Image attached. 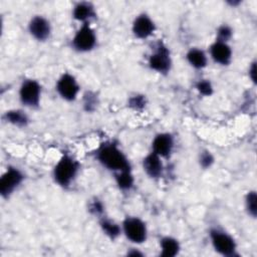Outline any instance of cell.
I'll list each match as a JSON object with an SVG mask.
<instances>
[{"label":"cell","mask_w":257,"mask_h":257,"mask_svg":"<svg viewBox=\"0 0 257 257\" xmlns=\"http://www.w3.org/2000/svg\"><path fill=\"white\" fill-rule=\"evenodd\" d=\"M93 158L103 169L112 174L132 170L130 159L114 141L101 143L93 152Z\"/></svg>","instance_id":"obj_1"},{"label":"cell","mask_w":257,"mask_h":257,"mask_svg":"<svg viewBox=\"0 0 257 257\" xmlns=\"http://www.w3.org/2000/svg\"><path fill=\"white\" fill-rule=\"evenodd\" d=\"M80 167V163L73 155L63 152L52 169L54 183L62 189H69L77 179Z\"/></svg>","instance_id":"obj_2"},{"label":"cell","mask_w":257,"mask_h":257,"mask_svg":"<svg viewBox=\"0 0 257 257\" xmlns=\"http://www.w3.org/2000/svg\"><path fill=\"white\" fill-rule=\"evenodd\" d=\"M148 66L156 73L167 75L173 66L170 48L163 40H157L151 45V52L148 56Z\"/></svg>","instance_id":"obj_3"},{"label":"cell","mask_w":257,"mask_h":257,"mask_svg":"<svg viewBox=\"0 0 257 257\" xmlns=\"http://www.w3.org/2000/svg\"><path fill=\"white\" fill-rule=\"evenodd\" d=\"M212 248L218 254L224 257L239 256L237 242L234 237L223 228L213 226L208 232Z\"/></svg>","instance_id":"obj_4"},{"label":"cell","mask_w":257,"mask_h":257,"mask_svg":"<svg viewBox=\"0 0 257 257\" xmlns=\"http://www.w3.org/2000/svg\"><path fill=\"white\" fill-rule=\"evenodd\" d=\"M121 233L132 244L142 245L148 240V226L146 222L138 216H125L121 221Z\"/></svg>","instance_id":"obj_5"},{"label":"cell","mask_w":257,"mask_h":257,"mask_svg":"<svg viewBox=\"0 0 257 257\" xmlns=\"http://www.w3.org/2000/svg\"><path fill=\"white\" fill-rule=\"evenodd\" d=\"M42 96V85L34 78H25L18 88V99L27 108L36 109L40 106Z\"/></svg>","instance_id":"obj_6"},{"label":"cell","mask_w":257,"mask_h":257,"mask_svg":"<svg viewBox=\"0 0 257 257\" xmlns=\"http://www.w3.org/2000/svg\"><path fill=\"white\" fill-rule=\"evenodd\" d=\"M71 48L78 53H87L97 46V35L90 23L80 24L70 40Z\"/></svg>","instance_id":"obj_7"},{"label":"cell","mask_w":257,"mask_h":257,"mask_svg":"<svg viewBox=\"0 0 257 257\" xmlns=\"http://www.w3.org/2000/svg\"><path fill=\"white\" fill-rule=\"evenodd\" d=\"M26 176L16 166H8L0 177V195L4 200L9 199L24 183Z\"/></svg>","instance_id":"obj_8"},{"label":"cell","mask_w":257,"mask_h":257,"mask_svg":"<svg viewBox=\"0 0 257 257\" xmlns=\"http://www.w3.org/2000/svg\"><path fill=\"white\" fill-rule=\"evenodd\" d=\"M80 84L77 78L70 72H62L55 82V91L58 96L67 102L77 99L80 93Z\"/></svg>","instance_id":"obj_9"},{"label":"cell","mask_w":257,"mask_h":257,"mask_svg":"<svg viewBox=\"0 0 257 257\" xmlns=\"http://www.w3.org/2000/svg\"><path fill=\"white\" fill-rule=\"evenodd\" d=\"M29 35L38 42L47 41L52 34V25L50 20L44 15H33L27 24Z\"/></svg>","instance_id":"obj_10"},{"label":"cell","mask_w":257,"mask_h":257,"mask_svg":"<svg viewBox=\"0 0 257 257\" xmlns=\"http://www.w3.org/2000/svg\"><path fill=\"white\" fill-rule=\"evenodd\" d=\"M156 30V22L151 15L146 12H141L136 15L132 22V33L137 39H148L154 35Z\"/></svg>","instance_id":"obj_11"},{"label":"cell","mask_w":257,"mask_h":257,"mask_svg":"<svg viewBox=\"0 0 257 257\" xmlns=\"http://www.w3.org/2000/svg\"><path fill=\"white\" fill-rule=\"evenodd\" d=\"M175 149V137L169 132L156 134L151 143V151L161 158L169 159Z\"/></svg>","instance_id":"obj_12"},{"label":"cell","mask_w":257,"mask_h":257,"mask_svg":"<svg viewBox=\"0 0 257 257\" xmlns=\"http://www.w3.org/2000/svg\"><path fill=\"white\" fill-rule=\"evenodd\" d=\"M208 56L216 64L228 66L233 60V49L228 42L214 40L209 46Z\"/></svg>","instance_id":"obj_13"},{"label":"cell","mask_w":257,"mask_h":257,"mask_svg":"<svg viewBox=\"0 0 257 257\" xmlns=\"http://www.w3.org/2000/svg\"><path fill=\"white\" fill-rule=\"evenodd\" d=\"M142 168L148 178L152 180H159L165 173L164 159L151 151L143 158Z\"/></svg>","instance_id":"obj_14"},{"label":"cell","mask_w":257,"mask_h":257,"mask_svg":"<svg viewBox=\"0 0 257 257\" xmlns=\"http://www.w3.org/2000/svg\"><path fill=\"white\" fill-rule=\"evenodd\" d=\"M72 18L80 24L90 23L96 18L97 13L95 6L88 1H78L71 9Z\"/></svg>","instance_id":"obj_15"},{"label":"cell","mask_w":257,"mask_h":257,"mask_svg":"<svg viewBox=\"0 0 257 257\" xmlns=\"http://www.w3.org/2000/svg\"><path fill=\"white\" fill-rule=\"evenodd\" d=\"M188 64L197 70H201L207 67L209 56L208 53L200 47H190L185 54Z\"/></svg>","instance_id":"obj_16"},{"label":"cell","mask_w":257,"mask_h":257,"mask_svg":"<svg viewBox=\"0 0 257 257\" xmlns=\"http://www.w3.org/2000/svg\"><path fill=\"white\" fill-rule=\"evenodd\" d=\"M2 118L5 122L19 128L27 127L30 123L29 115L25 110L21 108H11L6 110L3 113Z\"/></svg>","instance_id":"obj_17"},{"label":"cell","mask_w":257,"mask_h":257,"mask_svg":"<svg viewBox=\"0 0 257 257\" xmlns=\"http://www.w3.org/2000/svg\"><path fill=\"white\" fill-rule=\"evenodd\" d=\"M160 256L162 257H175L181 251L180 241L171 235L162 236L159 240Z\"/></svg>","instance_id":"obj_18"},{"label":"cell","mask_w":257,"mask_h":257,"mask_svg":"<svg viewBox=\"0 0 257 257\" xmlns=\"http://www.w3.org/2000/svg\"><path fill=\"white\" fill-rule=\"evenodd\" d=\"M98 226L101 232L110 240L117 239L121 233V226L117 222H115L113 219L109 218L105 214L97 218Z\"/></svg>","instance_id":"obj_19"},{"label":"cell","mask_w":257,"mask_h":257,"mask_svg":"<svg viewBox=\"0 0 257 257\" xmlns=\"http://www.w3.org/2000/svg\"><path fill=\"white\" fill-rule=\"evenodd\" d=\"M113 179L118 190L123 193L131 192L135 187V177L133 175L132 170L114 173Z\"/></svg>","instance_id":"obj_20"},{"label":"cell","mask_w":257,"mask_h":257,"mask_svg":"<svg viewBox=\"0 0 257 257\" xmlns=\"http://www.w3.org/2000/svg\"><path fill=\"white\" fill-rule=\"evenodd\" d=\"M82 108L87 113L94 112L99 105V97L93 90H86L81 97Z\"/></svg>","instance_id":"obj_21"},{"label":"cell","mask_w":257,"mask_h":257,"mask_svg":"<svg viewBox=\"0 0 257 257\" xmlns=\"http://www.w3.org/2000/svg\"><path fill=\"white\" fill-rule=\"evenodd\" d=\"M244 208L249 217H257V193L255 190H249L244 196Z\"/></svg>","instance_id":"obj_22"},{"label":"cell","mask_w":257,"mask_h":257,"mask_svg":"<svg viewBox=\"0 0 257 257\" xmlns=\"http://www.w3.org/2000/svg\"><path fill=\"white\" fill-rule=\"evenodd\" d=\"M148 104L147 96L143 93H135L127 98V106L135 111H142Z\"/></svg>","instance_id":"obj_23"},{"label":"cell","mask_w":257,"mask_h":257,"mask_svg":"<svg viewBox=\"0 0 257 257\" xmlns=\"http://www.w3.org/2000/svg\"><path fill=\"white\" fill-rule=\"evenodd\" d=\"M195 88L202 96L209 97L214 93V85L208 78H201L195 83Z\"/></svg>","instance_id":"obj_24"},{"label":"cell","mask_w":257,"mask_h":257,"mask_svg":"<svg viewBox=\"0 0 257 257\" xmlns=\"http://www.w3.org/2000/svg\"><path fill=\"white\" fill-rule=\"evenodd\" d=\"M198 164L203 170H208L212 168V166L215 164V157L212 152L207 149L200 151V153L198 154Z\"/></svg>","instance_id":"obj_25"},{"label":"cell","mask_w":257,"mask_h":257,"mask_svg":"<svg viewBox=\"0 0 257 257\" xmlns=\"http://www.w3.org/2000/svg\"><path fill=\"white\" fill-rule=\"evenodd\" d=\"M233 37V29L229 24L223 23L218 26L216 30V38L215 40L223 41V42H228L231 40Z\"/></svg>","instance_id":"obj_26"},{"label":"cell","mask_w":257,"mask_h":257,"mask_svg":"<svg viewBox=\"0 0 257 257\" xmlns=\"http://www.w3.org/2000/svg\"><path fill=\"white\" fill-rule=\"evenodd\" d=\"M88 212L92 215V216H94V217H96V218H98V217H100V216H102V215H104L105 214V211H104V204L102 203V201L101 200H99V199H97V198H94L93 200H91L89 203H88Z\"/></svg>","instance_id":"obj_27"},{"label":"cell","mask_w":257,"mask_h":257,"mask_svg":"<svg viewBox=\"0 0 257 257\" xmlns=\"http://www.w3.org/2000/svg\"><path fill=\"white\" fill-rule=\"evenodd\" d=\"M256 71H257V62L254 59L253 61L250 62L248 67V77L253 84H256V75H257Z\"/></svg>","instance_id":"obj_28"},{"label":"cell","mask_w":257,"mask_h":257,"mask_svg":"<svg viewBox=\"0 0 257 257\" xmlns=\"http://www.w3.org/2000/svg\"><path fill=\"white\" fill-rule=\"evenodd\" d=\"M126 255L127 256H133V257H142V256L145 255V253L142 252L139 248L133 247V248H130V250H127Z\"/></svg>","instance_id":"obj_29"},{"label":"cell","mask_w":257,"mask_h":257,"mask_svg":"<svg viewBox=\"0 0 257 257\" xmlns=\"http://www.w3.org/2000/svg\"><path fill=\"white\" fill-rule=\"evenodd\" d=\"M241 3H242V1H240V0H234V1L229 0V1H227V4L230 5L231 7H237V6L240 5Z\"/></svg>","instance_id":"obj_30"}]
</instances>
